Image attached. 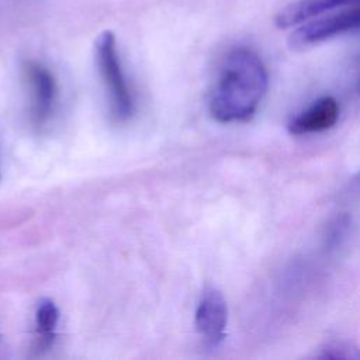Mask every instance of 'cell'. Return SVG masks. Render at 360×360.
Listing matches in <instances>:
<instances>
[{"mask_svg":"<svg viewBox=\"0 0 360 360\" xmlns=\"http://www.w3.org/2000/svg\"><path fill=\"white\" fill-rule=\"evenodd\" d=\"M269 76L259 55L248 48L232 49L224 59L210 93V112L219 122L248 121L266 94Z\"/></svg>","mask_w":360,"mask_h":360,"instance_id":"1","label":"cell"},{"mask_svg":"<svg viewBox=\"0 0 360 360\" xmlns=\"http://www.w3.org/2000/svg\"><path fill=\"white\" fill-rule=\"evenodd\" d=\"M96 60L105 89L110 117L115 122H127L134 114L135 101L121 66L114 32L103 31L97 37Z\"/></svg>","mask_w":360,"mask_h":360,"instance_id":"2","label":"cell"},{"mask_svg":"<svg viewBox=\"0 0 360 360\" xmlns=\"http://www.w3.org/2000/svg\"><path fill=\"white\" fill-rule=\"evenodd\" d=\"M28 89V114L34 127L46 125L56 105L58 87L51 70L37 60H27L22 66Z\"/></svg>","mask_w":360,"mask_h":360,"instance_id":"3","label":"cell"},{"mask_svg":"<svg viewBox=\"0 0 360 360\" xmlns=\"http://www.w3.org/2000/svg\"><path fill=\"white\" fill-rule=\"evenodd\" d=\"M357 28H360V6L340 7L336 13L308 20L307 24L291 34L290 45L294 49H302Z\"/></svg>","mask_w":360,"mask_h":360,"instance_id":"4","label":"cell"},{"mask_svg":"<svg viewBox=\"0 0 360 360\" xmlns=\"http://www.w3.org/2000/svg\"><path fill=\"white\" fill-rule=\"evenodd\" d=\"M228 305L219 290L208 287L195 308V326L205 345L215 347L226 335Z\"/></svg>","mask_w":360,"mask_h":360,"instance_id":"5","label":"cell"},{"mask_svg":"<svg viewBox=\"0 0 360 360\" xmlns=\"http://www.w3.org/2000/svg\"><path fill=\"white\" fill-rule=\"evenodd\" d=\"M338 118V101L333 97H322L314 101L307 110L295 115L288 124V131L294 135L321 132L333 127Z\"/></svg>","mask_w":360,"mask_h":360,"instance_id":"6","label":"cell"},{"mask_svg":"<svg viewBox=\"0 0 360 360\" xmlns=\"http://www.w3.org/2000/svg\"><path fill=\"white\" fill-rule=\"evenodd\" d=\"M360 6V0H298L276 15V25L288 28L340 7Z\"/></svg>","mask_w":360,"mask_h":360,"instance_id":"7","label":"cell"},{"mask_svg":"<svg viewBox=\"0 0 360 360\" xmlns=\"http://www.w3.org/2000/svg\"><path fill=\"white\" fill-rule=\"evenodd\" d=\"M59 322V309L56 304L49 300H41L35 311V340L37 350H46L53 345Z\"/></svg>","mask_w":360,"mask_h":360,"instance_id":"8","label":"cell"},{"mask_svg":"<svg viewBox=\"0 0 360 360\" xmlns=\"http://www.w3.org/2000/svg\"><path fill=\"white\" fill-rule=\"evenodd\" d=\"M318 359H360V349L343 340H330L319 347Z\"/></svg>","mask_w":360,"mask_h":360,"instance_id":"9","label":"cell"},{"mask_svg":"<svg viewBox=\"0 0 360 360\" xmlns=\"http://www.w3.org/2000/svg\"><path fill=\"white\" fill-rule=\"evenodd\" d=\"M350 225V218L346 215H340L333 219V222L328 228L326 233V243L329 246H336L342 242V239L346 236L347 229Z\"/></svg>","mask_w":360,"mask_h":360,"instance_id":"10","label":"cell"}]
</instances>
